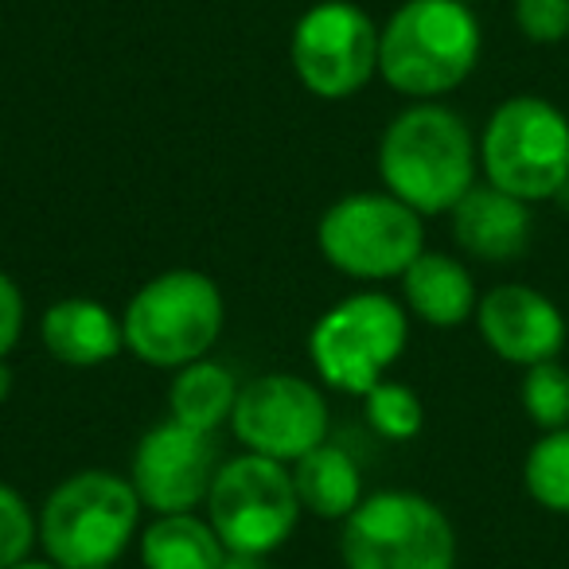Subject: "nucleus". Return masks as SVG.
I'll list each match as a JSON object with an SVG mask.
<instances>
[{"label": "nucleus", "instance_id": "obj_1", "mask_svg": "<svg viewBox=\"0 0 569 569\" xmlns=\"http://www.w3.org/2000/svg\"><path fill=\"white\" fill-rule=\"evenodd\" d=\"M480 149L460 113L418 102L387 126L379 144V176L395 199L418 214H445L476 188Z\"/></svg>", "mask_w": 569, "mask_h": 569}, {"label": "nucleus", "instance_id": "obj_2", "mask_svg": "<svg viewBox=\"0 0 569 569\" xmlns=\"http://www.w3.org/2000/svg\"><path fill=\"white\" fill-rule=\"evenodd\" d=\"M483 32L465 0H406L379 32V74L410 98H441L476 71Z\"/></svg>", "mask_w": 569, "mask_h": 569}, {"label": "nucleus", "instance_id": "obj_3", "mask_svg": "<svg viewBox=\"0 0 569 569\" xmlns=\"http://www.w3.org/2000/svg\"><path fill=\"white\" fill-rule=\"evenodd\" d=\"M480 168L491 188L546 203L569 183V118L538 94H515L488 118L480 137Z\"/></svg>", "mask_w": 569, "mask_h": 569}, {"label": "nucleus", "instance_id": "obj_4", "mask_svg": "<svg viewBox=\"0 0 569 569\" xmlns=\"http://www.w3.org/2000/svg\"><path fill=\"white\" fill-rule=\"evenodd\" d=\"M141 519L133 483L102 468L74 472L48 496L40 538L59 569H113Z\"/></svg>", "mask_w": 569, "mask_h": 569}, {"label": "nucleus", "instance_id": "obj_5", "mask_svg": "<svg viewBox=\"0 0 569 569\" xmlns=\"http://www.w3.org/2000/svg\"><path fill=\"white\" fill-rule=\"evenodd\" d=\"M126 348L141 363L188 367L207 359L222 332V293L219 284L196 269H172L137 289L121 317Z\"/></svg>", "mask_w": 569, "mask_h": 569}, {"label": "nucleus", "instance_id": "obj_6", "mask_svg": "<svg viewBox=\"0 0 569 569\" xmlns=\"http://www.w3.org/2000/svg\"><path fill=\"white\" fill-rule=\"evenodd\" d=\"M340 553L348 569H452L457 530L418 491H375L343 519Z\"/></svg>", "mask_w": 569, "mask_h": 569}, {"label": "nucleus", "instance_id": "obj_7", "mask_svg": "<svg viewBox=\"0 0 569 569\" xmlns=\"http://www.w3.org/2000/svg\"><path fill=\"white\" fill-rule=\"evenodd\" d=\"M410 325L387 293H356L332 305L309 332V356L317 375L343 395L363 398L402 359Z\"/></svg>", "mask_w": 569, "mask_h": 569}, {"label": "nucleus", "instance_id": "obj_8", "mask_svg": "<svg viewBox=\"0 0 569 569\" xmlns=\"http://www.w3.org/2000/svg\"><path fill=\"white\" fill-rule=\"evenodd\" d=\"M317 242L328 266H336L340 273L387 281V277H402L426 253V227H421V214L390 191L387 196L359 191L328 207Z\"/></svg>", "mask_w": 569, "mask_h": 569}, {"label": "nucleus", "instance_id": "obj_9", "mask_svg": "<svg viewBox=\"0 0 569 569\" xmlns=\"http://www.w3.org/2000/svg\"><path fill=\"white\" fill-rule=\"evenodd\" d=\"M301 511L293 472L281 460L258 457V452L222 465L207 496V515H211L207 522L214 527L219 542L227 550L258 553V558H266L293 535Z\"/></svg>", "mask_w": 569, "mask_h": 569}, {"label": "nucleus", "instance_id": "obj_10", "mask_svg": "<svg viewBox=\"0 0 569 569\" xmlns=\"http://www.w3.org/2000/svg\"><path fill=\"white\" fill-rule=\"evenodd\" d=\"M293 71L317 98H351L379 71V28L351 0H325L293 28Z\"/></svg>", "mask_w": 569, "mask_h": 569}, {"label": "nucleus", "instance_id": "obj_11", "mask_svg": "<svg viewBox=\"0 0 569 569\" xmlns=\"http://www.w3.org/2000/svg\"><path fill=\"white\" fill-rule=\"evenodd\" d=\"M230 426L250 452L297 465L328 441V406L320 390L297 375H261L238 390Z\"/></svg>", "mask_w": 569, "mask_h": 569}, {"label": "nucleus", "instance_id": "obj_12", "mask_svg": "<svg viewBox=\"0 0 569 569\" xmlns=\"http://www.w3.org/2000/svg\"><path fill=\"white\" fill-rule=\"evenodd\" d=\"M214 441L180 421L149 429L133 452V491L141 507L157 515H183L196 503H207L214 483Z\"/></svg>", "mask_w": 569, "mask_h": 569}, {"label": "nucleus", "instance_id": "obj_13", "mask_svg": "<svg viewBox=\"0 0 569 569\" xmlns=\"http://www.w3.org/2000/svg\"><path fill=\"white\" fill-rule=\"evenodd\" d=\"M476 325L503 363L535 367L558 359L566 348V317L546 293L530 284H496L476 305Z\"/></svg>", "mask_w": 569, "mask_h": 569}, {"label": "nucleus", "instance_id": "obj_14", "mask_svg": "<svg viewBox=\"0 0 569 569\" xmlns=\"http://www.w3.org/2000/svg\"><path fill=\"white\" fill-rule=\"evenodd\" d=\"M452 238L457 246L476 261H491L503 266L527 253L530 246V203L507 196V191L491 188V183H476L457 207H452Z\"/></svg>", "mask_w": 569, "mask_h": 569}, {"label": "nucleus", "instance_id": "obj_15", "mask_svg": "<svg viewBox=\"0 0 569 569\" xmlns=\"http://www.w3.org/2000/svg\"><path fill=\"white\" fill-rule=\"evenodd\" d=\"M40 336H43V348H48L59 363H71V367L110 363L121 351V343H126V332H121L118 317H113L106 305L82 301V297L51 305V309L43 312Z\"/></svg>", "mask_w": 569, "mask_h": 569}, {"label": "nucleus", "instance_id": "obj_16", "mask_svg": "<svg viewBox=\"0 0 569 569\" xmlns=\"http://www.w3.org/2000/svg\"><path fill=\"white\" fill-rule=\"evenodd\" d=\"M406 305L418 320L433 328H460L465 320L476 317V281L452 253H421L410 269L402 273Z\"/></svg>", "mask_w": 569, "mask_h": 569}, {"label": "nucleus", "instance_id": "obj_17", "mask_svg": "<svg viewBox=\"0 0 569 569\" xmlns=\"http://www.w3.org/2000/svg\"><path fill=\"white\" fill-rule=\"evenodd\" d=\"M293 488L305 511L320 519H348L363 503V476L340 445H317L293 465Z\"/></svg>", "mask_w": 569, "mask_h": 569}, {"label": "nucleus", "instance_id": "obj_18", "mask_svg": "<svg viewBox=\"0 0 569 569\" xmlns=\"http://www.w3.org/2000/svg\"><path fill=\"white\" fill-rule=\"evenodd\" d=\"M238 402V382L222 363L211 359H196V363L180 367L168 390V406H172V421L199 433H214L222 421L234 413Z\"/></svg>", "mask_w": 569, "mask_h": 569}, {"label": "nucleus", "instance_id": "obj_19", "mask_svg": "<svg viewBox=\"0 0 569 569\" xmlns=\"http://www.w3.org/2000/svg\"><path fill=\"white\" fill-rule=\"evenodd\" d=\"M227 553L211 522L183 515H160L141 535L144 569H214Z\"/></svg>", "mask_w": 569, "mask_h": 569}, {"label": "nucleus", "instance_id": "obj_20", "mask_svg": "<svg viewBox=\"0 0 569 569\" xmlns=\"http://www.w3.org/2000/svg\"><path fill=\"white\" fill-rule=\"evenodd\" d=\"M522 483L542 511L569 515V426L550 429L530 445L527 465H522Z\"/></svg>", "mask_w": 569, "mask_h": 569}, {"label": "nucleus", "instance_id": "obj_21", "mask_svg": "<svg viewBox=\"0 0 569 569\" xmlns=\"http://www.w3.org/2000/svg\"><path fill=\"white\" fill-rule=\"evenodd\" d=\"M519 398H522L527 418L535 421L542 433L566 429L569 426V367H561L558 359L527 367Z\"/></svg>", "mask_w": 569, "mask_h": 569}, {"label": "nucleus", "instance_id": "obj_22", "mask_svg": "<svg viewBox=\"0 0 569 569\" xmlns=\"http://www.w3.org/2000/svg\"><path fill=\"white\" fill-rule=\"evenodd\" d=\"M363 402H367L363 413L371 421V429L379 437H387V441H413L421 433V426H426V406L402 382L382 379L379 387L367 390Z\"/></svg>", "mask_w": 569, "mask_h": 569}, {"label": "nucleus", "instance_id": "obj_23", "mask_svg": "<svg viewBox=\"0 0 569 569\" xmlns=\"http://www.w3.org/2000/svg\"><path fill=\"white\" fill-rule=\"evenodd\" d=\"M36 542V519L28 511V503L9 488L0 483V569H12L28 558Z\"/></svg>", "mask_w": 569, "mask_h": 569}, {"label": "nucleus", "instance_id": "obj_24", "mask_svg": "<svg viewBox=\"0 0 569 569\" xmlns=\"http://www.w3.org/2000/svg\"><path fill=\"white\" fill-rule=\"evenodd\" d=\"M515 24L530 43H553L569 40V0H515Z\"/></svg>", "mask_w": 569, "mask_h": 569}, {"label": "nucleus", "instance_id": "obj_25", "mask_svg": "<svg viewBox=\"0 0 569 569\" xmlns=\"http://www.w3.org/2000/svg\"><path fill=\"white\" fill-rule=\"evenodd\" d=\"M24 332V297L9 273H0V359L9 356Z\"/></svg>", "mask_w": 569, "mask_h": 569}, {"label": "nucleus", "instance_id": "obj_26", "mask_svg": "<svg viewBox=\"0 0 569 569\" xmlns=\"http://www.w3.org/2000/svg\"><path fill=\"white\" fill-rule=\"evenodd\" d=\"M214 569H266V558H258V553L227 550V553H222V561H219Z\"/></svg>", "mask_w": 569, "mask_h": 569}, {"label": "nucleus", "instance_id": "obj_27", "mask_svg": "<svg viewBox=\"0 0 569 569\" xmlns=\"http://www.w3.org/2000/svg\"><path fill=\"white\" fill-rule=\"evenodd\" d=\"M9 390H12V371H9V363L0 359V402L9 398Z\"/></svg>", "mask_w": 569, "mask_h": 569}, {"label": "nucleus", "instance_id": "obj_28", "mask_svg": "<svg viewBox=\"0 0 569 569\" xmlns=\"http://www.w3.org/2000/svg\"><path fill=\"white\" fill-rule=\"evenodd\" d=\"M12 569H59L56 561H32V558H24L20 566H12Z\"/></svg>", "mask_w": 569, "mask_h": 569}, {"label": "nucleus", "instance_id": "obj_29", "mask_svg": "<svg viewBox=\"0 0 569 569\" xmlns=\"http://www.w3.org/2000/svg\"><path fill=\"white\" fill-rule=\"evenodd\" d=\"M561 199H569V183H566V191H561Z\"/></svg>", "mask_w": 569, "mask_h": 569}]
</instances>
